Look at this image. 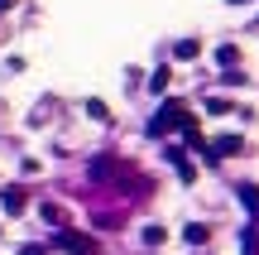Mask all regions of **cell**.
I'll return each mask as SVG.
<instances>
[{
    "instance_id": "cell-8",
    "label": "cell",
    "mask_w": 259,
    "mask_h": 255,
    "mask_svg": "<svg viewBox=\"0 0 259 255\" xmlns=\"http://www.w3.org/2000/svg\"><path fill=\"white\" fill-rule=\"evenodd\" d=\"M240 255H259V236H254V227H245V231H240Z\"/></svg>"
},
{
    "instance_id": "cell-10",
    "label": "cell",
    "mask_w": 259,
    "mask_h": 255,
    "mask_svg": "<svg viewBox=\"0 0 259 255\" xmlns=\"http://www.w3.org/2000/svg\"><path fill=\"white\" fill-rule=\"evenodd\" d=\"M235 58H240V48H235V44H221V48H216V63H221V67H235Z\"/></svg>"
},
{
    "instance_id": "cell-14",
    "label": "cell",
    "mask_w": 259,
    "mask_h": 255,
    "mask_svg": "<svg viewBox=\"0 0 259 255\" xmlns=\"http://www.w3.org/2000/svg\"><path fill=\"white\" fill-rule=\"evenodd\" d=\"M144 246H163V227H144Z\"/></svg>"
},
{
    "instance_id": "cell-4",
    "label": "cell",
    "mask_w": 259,
    "mask_h": 255,
    "mask_svg": "<svg viewBox=\"0 0 259 255\" xmlns=\"http://www.w3.org/2000/svg\"><path fill=\"white\" fill-rule=\"evenodd\" d=\"M58 250H67V255H92L96 246L87 236H72V231H58Z\"/></svg>"
},
{
    "instance_id": "cell-16",
    "label": "cell",
    "mask_w": 259,
    "mask_h": 255,
    "mask_svg": "<svg viewBox=\"0 0 259 255\" xmlns=\"http://www.w3.org/2000/svg\"><path fill=\"white\" fill-rule=\"evenodd\" d=\"M5 10H15V0H0V15H5Z\"/></svg>"
},
{
    "instance_id": "cell-15",
    "label": "cell",
    "mask_w": 259,
    "mask_h": 255,
    "mask_svg": "<svg viewBox=\"0 0 259 255\" xmlns=\"http://www.w3.org/2000/svg\"><path fill=\"white\" fill-rule=\"evenodd\" d=\"M19 255H48V246H34L29 241V246H19Z\"/></svg>"
},
{
    "instance_id": "cell-9",
    "label": "cell",
    "mask_w": 259,
    "mask_h": 255,
    "mask_svg": "<svg viewBox=\"0 0 259 255\" xmlns=\"http://www.w3.org/2000/svg\"><path fill=\"white\" fill-rule=\"evenodd\" d=\"M206 111L211 116H235V106L226 101V96H206Z\"/></svg>"
},
{
    "instance_id": "cell-6",
    "label": "cell",
    "mask_w": 259,
    "mask_h": 255,
    "mask_svg": "<svg viewBox=\"0 0 259 255\" xmlns=\"http://www.w3.org/2000/svg\"><path fill=\"white\" fill-rule=\"evenodd\" d=\"M240 202H245L250 217H259V188H254V183H245V188H240Z\"/></svg>"
},
{
    "instance_id": "cell-3",
    "label": "cell",
    "mask_w": 259,
    "mask_h": 255,
    "mask_svg": "<svg viewBox=\"0 0 259 255\" xmlns=\"http://www.w3.org/2000/svg\"><path fill=\"white\" fill-rule=\"evenodd\" d=\"M24 207H29L24 188H0V212H5V217H19Z\"/></svg>"
},
{
    "instance_id": "cell-5",
    "label": "cell",
    "mask_w": 259,
    "mask_h": 255,
    "mask_svg": "<svg viewBox=\"0 0 259 255\" xmlns=\"http://www.w3.org/2000/svg\"><path fill=\"white\" fill-rule=\"evenodd\" d=\"M168 159H173V169H178V178H183V183H192V178H197V169L187 164V154H183V150H168Z\"/></svg>"
},
{
    "instance_id": "cell-11",
    "label": "cell",
    "mask_w": 259,
    "mask_h": 255,
    "mask_svg": "<svg viewBox=\"0 0 259 255\" xmlns=\"http://www.w3.org/2000/svg\"><path fill=\"white\" fill-rule=\"evenodd\" d=\"M173 53H178V58H197V53H202V44H197V39H178Z\"/></svg>"
},
{
    "instance_id": "cell-7",
    "label": "cell",
    "mask_w": 259,
    "mask_h": 255,
    "mask_svg": "<svg viewBox=\"0 0 259 255\" xmlns=\"http://www.w3.org/2000/svg\"><path fill=\"white\" fill-rule=\"evenodd\" d=\"M183 236H187V246H206V236H211V231H206L202 222H192V227H187Z\"/></svg>"
},
{
    "instance_id": "cell-12",
    "label": "cell",
    "mask_w": 259,
    "mask_h": 255,
    "mask_svg": "<svg viewBox=\"0 0 259 255\" xmlns=\"http://www.w3.org/2000/svg\"><path fill=\"white\" fill-rule=\"evenodd\" d=\"M168 77H173L168 67H154V77H149V92H168Z\"/></svg>"
},
{
    "instance_id": "cell-13",
    "label": "cell",
    "mask_w": 259,
    "mask_h": 255,
    "mask_svg": "<svg viewBox=\"0 0 259 255\" xmlns=\"http://www.w3.org/2000/svg\"><path fill=\"white\" fill-rule=\"evenodd\" d=\"M87 116H92V121H111V111H106V101H96V96L87 101Z\"/></svg>"
},
{
    "instance_id": "cell-1",
    "label": "cell",
    "mask_w": 259,
    "mask_h": 255,
    "mask_svg": "<svg viewBox=\"0 0 259 255\" xmlns=\"http://www.w3.org/2000/svg\"><path fill=\"white\" fill-rule=\"evenodd\" d=\"M183 116H187L183 101H163V106H158V116L149 121V135H154V140H158V135H168L173 125H183Z\"/></svg>"
},
{
    "instance_id": "cell-2",
    "label": "cell",
    "mask_w": 259,
    "mask_h": 255,
    "mask_svg": "<svg viewBox=\"0 0 259 255\" xmlns=\"http://www.w3.org/2000/svg\"><path fill=\"white\" fill-rule=\"evenodd\" d=\"M240 150H245L240 135H216V140L206 144V154H211V159H231V154H240Z\"/></svg>"
},
{
    "instance_id": "cell-17",
    "label": "cell",
    "mask_w": 259,
    "mask_h": 255,
    "mask_svg": "<svg viewBox=\"0 0 259 255\" xmlns=\"http://www.w3.org/2000/svg\"><path fill=\"white\" fill-rule=\"evenodd\" d=\"M231 5H245V0H231Z\"/></svg>"
}]
</instances>
